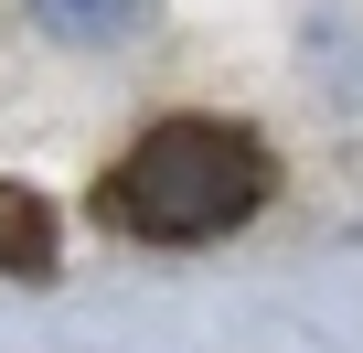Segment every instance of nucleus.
I'll return each instance as SVG.
<instances>
[{
    "instance_id": "obj_1",
    "label": "nucleus",
    "mask_w": 363,
    "mask_h": 353,
    "mask_svg": "<svg viewBox=\"0 0 363 353\" xmlns=\"http://www.w3.org/2000/svg\"><path fill=\"white\" fill-rule=\"evenodd\" d=\"M267 193H278V161L257 150V129L160 118V129H139V150L107 161L96 214H107V236H139V246H203V236H235Z\"/></svg>"
},
{
    "instance_id": "obj_2",
    "label": "nucleus",
    "mask_w": 363,
    "mask_h": 353,
    "mask_svg": "<svg viewBox=\"0 0 363 353\" xmlns=\"http://www.w3.org/2000/svg\"><path fill=\"white\" fill-rule=\"evenodd\" d=\"M0 278H54V204L33 183H0Z\"/></svg>"
},
{
    "instance_id": "obj_3",
    "label": "nucleus",
    "mask_w": 363,
    "mask_h": 353,
    "mask_svg": "<svg viewBox=\"0 0 363 353\" xmlns=\"http://www.w3.org/2000/svg\"><path fill=\"white\" fill-rule=\"evenodd\" d=\"M150 22V0H33V33L43 43H118V33H139Z\"/></svg>"
}]
</instances>
